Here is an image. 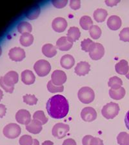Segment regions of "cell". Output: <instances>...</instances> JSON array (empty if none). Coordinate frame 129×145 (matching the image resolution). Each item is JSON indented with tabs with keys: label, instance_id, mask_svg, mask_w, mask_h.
Returning a JSON list of instances; mask_svg holds the SVG:
<instances>
[{
	"label": "cell",
	"instance_id": "obj_1",
	"mask_svg": "<svg viewBox=\"0 0 129 145\" xmlns=\"http://www.w3.org/2000/svg\"><path fill=\"white\" fill-rule=\"evenodd\" d=\"M46 109L52 118L56 119L64 118L69 111V101L62 95H55L48 100Z\"/></svg>",
	"mask_w": 129,
	"mask_h": 145
},
{
	"label": "cell",
	"instance_id": "obj_2",
	"mask_svg": "<svg viewBox=\"0 0 129 145\" xmlns=\"http://www.w3.org/2000/svg\"><path fill=\"white\" fill-rule=\"evenodd\" d=\"M19 76L15 71H10L3 77L0 78V86L5 92L12 93L14 89V85L18 82Z\"/></svg>",
	"mask_w": 129,
	"mask_h": 145
},
{
	"label": "cell",
	"instance_id": "obj_3",
	"mask_svg": "<svg viewBox=\"0 0 129 145\" xmlns=\"http://www.w3.org/2000/svg\"><path fill=\"white\" fill-rule=\"evenodd\" d=\"M77 97L81 103L84 104H89L94 100L95 93L91 88L84 86L78 91Z\"/></svg>",
	"mask_w": 129,
	"mask_h": 145
},
{
	"label": "cell",
	"instance_id": "obj_4",
	"mask_svg": "<svg viewBox=\"0 0 129 145\" xmlns=\"http://www.w3.org/2000/svg\"><path fill=\"white\" fill-rule=\"evenodd\" d=\"M119 112V106L116 103L111 102L103 107L101 114L103 116L107 119H114L118 116Z\"/></svg>",
	"mask_w": 129,
	"mask_h": 145
},
{
	"label": "cell",
	"instance_id": "obj_5",
	"mask_svg": "<svg viewBox=\"0 0 129 145\" xmlns=\"http://www.w3.org/2000/svg\"><path fill=\"white\" fill-rule=\"evenodd\" d=\"M34 69L37 76L39 77H45L49 74L51 70L50 63L45 59H40L35 63Z\"/></svg>",
	"mask_w": 129,
	"mask_h": 145
},
{
	"label": "cell",
	"instance_id": "obj_6",
	"mask_svg": "<svg viewBox=\"0 0 129 145\" xmlns=\"http://www.w3.org/2000/svg\"><path fill=\"white\" fill-rule=\"evenodd\" d=\"M22 132L21 127L16 123H10L4 127L3 135L9 139H16L20 136Z\"/></svg>",
	"mask_w": 129,
	"mask_h": 145
},
{
	"label": "cell",
	"instance_id": "obj_7",
	"mask_svg": "<svg viewBox=\"0 0 129 145\" xmlns=\"http://www.w3.org/2000/svg\"><path fill=\"white\" fill-rule=\"evenodd\" d=\"M70 130V127L68 125L64 123H57L54 126L52 130V134L54 137L58 139H62L66 136V135Z\"/></svg>",
	"mask_w": 129,
	"mask_h": 145
},
{
	"label": "cell",
	"instance_id": "obj_8",
	"mask_svg": "<svg viewBox=\"0 0 129 145\" xmlns=\"http://www.w3.org/2000/svg\"><path fill=\"white\" fill-rule=\"evenodd\" d=\"M67 75L65 72L56 70L51 75V81L56 86H63L67 81Z\"/></svg>",
	"mask_w": 129,
	"mask_h": 145
},
{
	"label": "cell",
	"instance_id": "obj_9",
	"mask_svg": "<svg viewBox=\"0 0 129 145\" xmlns=\"http://www.w3.org/2000/svg\"><path fill=\"white\" fill-rule=\"evenodd\" d=\"M16 120L21 125H27L31 121V114L25 109H21L16 114Z\"/></svg>",
	"mask_w": 129,
	"mask_h": 145
},
{
	"label": "cell",
	"instance_id": "obj_10",
	"mask_svg": "<svg viewBox=\"0 0 129 145\" xmlns=\"http://www.w3.org/2000/svg\"><path fill=\"white\" fill-rule=\"evenodd\" d=\"M81 117L86 122H92L97 118V112L92 107H85L82 110Z\"/></svg>",
	"mask_w": 129,
	"mask_h": 145
},
{
	"label": "cell",
	"instance_id": "obj_11",
	"mask_svg": "<svg viewBox=\"0 0 129 145\" xmlns=\"http://www.w3.org/2000/svg\"><path fill=\"white\" fill-rule=\"evenodd\" d=\"M25 52L23 48L14 47L10 49L9 52V56L11 60L14 61H22L25 57Z\"/></svg>",
	"mask_w": 129,
	"mask_h": 145
},
{
	"label": "cell",
	"instance_id": "obj_12",
	"mask_svg": "<svg viewBox=\"0 0 129 145\" xmlns=\"http://www.w3.org/2000/svg\"><path fill=\"white\" fill-rule=\"evenodd\" d=\"M67 22L65 19L62 17L56 18L52 22V27L56 32L62 33L65 31L67 27Z\"/></svg>",
	"mask_w": 129,
	"mask_h": 145
},
{
	"label": "cell",
	"instance_id": "obj_13",
	"mask_svg": "<svg viewBox=\"0 0 129 145\" xmlns=\"http://www.w3.org/2000/svg\"><path fill=\"white\" fill-rule=\"evenodd\" d=\"M105 54V48L101 44L96 43L92 50L89 52V56L93 60H99Z\"/></svg>",
	"mask_w": 129,
	"mask_h": 145
},
{
	"label": "cell",
	"instance_id": "obj_14",
	"mask_svg": "<svg viewBox=\"0 0 129 145\" xmlns=\"http://www.w3.org/2000/svg\"><path fill=\"white\" fill-rule=\"evenodd\" d=\"M73 46V42L68 38L67 36L61 37L56 41V48L62 51L69 50Z\"/></svg>",
	"mask_w": 129,
	"mask_h": 145
},
{
	"label": "cell",
	"instance_id": "obj_15",
	"mask_svg": "<svg viewBox=\"0 0 129 145\" xmlns=\"http://www.w3.org/2000/svg\"><path fill=\"white\" fill-rule=\"evenodd\" d=\"M42 123L36 119H32L31 121L26 125V130L33 134H37L42 130Z\"/></svg>",
	"mask_w": 129,
	"mask_h": 145
},
{
	"label": "cell",
	"instance_id": "obj_16",
	"mask_svg": "<svg viewBox=\"0 0 129 145\" xmlns=\"http://www.w3.org/2000/svg\"><path fill=\"white\" fill-rule=\"evenodd\" d=\"M90 70V65L86 61H81L77 64L75 68V73L79 76H85Z\"/></svg>",
	"mask_w": 129,
	"mask_h": 145
},
{
	"label": "cell",
	"instance_id": "obj_17",
	"mask_svg": "<svg viewBox=\"0 0 129 145\" xmlns=\"http://www.w3.org/2000/svg\"><path fill=\"white\" fill-rule=\"evenodd\" d=\"M122 22L121 18L118 16H111L107 20V26L111 30H117L121 27Z\"/></svg>",
	"mask_w": 129,
	"mask_h": 145
},
{
	"label": "cell",
	"instance_id": "obj_18",
	"mask_svg": "<svg viewBox=\"0 0 129 145\" xmlns=\"http://www.w3.org/2000/svg\"><path fill=\"white\" fill-rule=\"evenodd\" d=\"M35 80H36V77L31 71L25 70L22 73V81L25 85H32L34 83Z\"/></svg>",
	"mask_w": 129,
	"mask_h": 145
},
{
	"label": "cell",
	"instance_id": "obj_19",
	"mask_svg": "<svg viewBox=\"0 0 129 145\" xmlns=\"http://www.w3.org/2000/svg\"><path fill=\"white\" fill-rule=\"evenodd\" d=\"M60 63L62 67L65 69H70L73 67L75 64V59L74 57L70 54H66L62 56L61 58Z\"/></svg>",
	"mask_w": 129,
	"mask_h": 145
},
{
	"label": "cell",
	"instance_id": "obj_20",
	"mask_svg": "<svg viewBox=\"0 0 129 145\" xmlns=\"http://www.w3.org/2000/svg\"><path fill=\"white\" fill-rule=\"evenodd\" d=\"M115 69L118 74L120 75H126L128 72L129 66L128 62L125 59H122L116 63Z\"/></svg>",
	"mask_w": 129,
	"mask_h": 145
},
{
	"label": "cell",
	"instance_id": "obj_21",
	"mask_svg": "<svg viewBox=\"0 0 129 145\" xmlns=\"http://www.w3.org/2000/svg\"><path fill=\"white\" fill-rule=\"evenodd\" d=\"M42 53L47 57H52L57 54L56 47L50 43L45 44L42 47Z\"/></svg>",
	"mask_w": 129,
	"mask_h": 145
},
{
	"label": "cell",
	"instance_id": "obj_22",
	"mask_svg": "<svg viewBox=\"0 0 129 145\" xmlns=\"http://www.w3.org/2000/svg\"><path fill=\"white\" fill-rule=\"evenodd\" d=\"M41 12V8L39 5H34L30 8L26 13V17L29 20H36L39 17Z\"/></svg>",
	"mask_w": 129,
	"mask_h": 145
},
{
	"label": "cell",
	"instance_id": "obj_23",
	"mask_svg": "<svg viewBox=\"0 0 129 145\" xmlns=\"http://www.w3.org/2000/svg\"><path fill=\"white\" fill-rule=\"evenodd\" d=\"M108 16V12L106 10L103 8H98L94 12L93 17L96 22L98 23H102L105 22V19Z\"/></svg>",
	"mask_w": 129,
	"mask_h": 145
},
{
	"label": "cell",
	"instance_id": "obj_24",
	"mask_svg": "<svg viewBox=\"0 0 129 145\" xmlns=\"http://www.w3.org/2000/svg\"><path fill=\"white\" fill-rule=\"evenodd\" d=\"M81 36V32L79 28L76 27H71L68 30L67 37L72 42H75L78 40Z\"/></svg>",
	"mask_w": 129,
	"mask_h": 145
},
{
	"label": "cell",
	"instance_id": "obj_25",
	"mask_svg": "<svg viewBox=\"0 0 129 145\" xmlns=\"http://www.w3.org/2000/svg\"><path fill=\"white\" fill-rule=\"evenodd\" d=\"M126 91L123 87H121L118 90H109V95L112 99L114 100H120L123 99L125 95Z\"/></svg>",
	"mask_w": 129,
	"mask_h": 145
},
{
	"label": "cell",
	"instance_id": "obj_26",
	"mask_svg": "<svg viewBox=\"0 0 129 145\" xmlns=\"http://www.w3.org/2000/svg\"><path fill=\"white\" fill-rule=\"evenodd\" d=\"M20 44L23 46L27 47L33 43L34 36L30 33H25L22 34L20 39Z\"/></svg>",
	"mask_w": 129,
	"mask_h": 145
},
{
	"label": "cell",
	"instance_id": "obj_27",
	"mask_svg": "<svg viewBox=\"0 0 129 145\" xmlns=\"http://www.w3.org/2000/svg\"><path fill=\"white\" fill-rule=\"evenodd\" d=\"M108 85H109V87L111 88V89L118 90L119 88L122 87L121 86L123 85V81L118 77L114 76L109 79Z\"/></svg>",
	"mask_w": 129,
	"mask_h": 145
},
{
	"label": "cell",
	"instance_id": "obj_28",
	"mask_svg": "<svg viewBox=\"0 0 129 145\" xmlns=\"http://www.w3.org/2000/svg\"><path fill=\"white\" fill-rule=\"evenodd\" d=\"M17 29L18 31L22 34L25 33H30L32 30V27L29 22H21L18 25Z\"/></svg>",
	"mask_w": 129,
	"mask_h": 145
},
{
	"label": "cell",
	"instance_id": "obj_29",
	"mask_svg": "<svg viewBox=\"0 0 129 145\" xmlns=\"http://www.w3.org/2000/svg\"><path fill=\"white\" fill-rule=\"evenodd\" d=\"M79 24L83 30H88L93 25V22L90 16H82L79 20Z\"/></svg>",
	"mask_w": 129,
	"mask_h": 145
},
{
	"label": "cell",
	"instance_id": "obj_30",
	"mask_svg": "<svg viewBox=\"0 0 129 145\" xmlns=\"http://www.w3.org/2000/svg\"><path fill=\"white\" fill-rule=\"evenodd\" d=\"M94 42H93L90 39H85L82 41L81 43V49L86 52H90L95 45Z\"/></svg>",
	"mask_w": 129,
	"mask_h": 145
},
{
	"label": "cell",
	"instance_id": "obj_31",
	"mask_svg": "<svg viewBox=\"0 0 129 145\" xmlns=\"http://www.w3.org/2000/svg\"><path fill=\"white\" fill-rule=\"evenodd\" d=\"M117 141L119 145H129V134L125 132L119 133L117 137Z\"/></svg>",
	"mask_w": 129,
	"mask_h": 145
},
{
	"label": "cell",
	"instance_id": "obj_32",
	"mask_svg": "<svg viewBox=\"0 0 129 145\" xmlns=\"http://www.w3.org/2000/svg\"><path fill=\"white\" fill-rule=\"evenodd\" d=\"M90 37L94 39H98L101 36V30L98 25H92L89 29Z\"/></svg>",
	"mask_w": 129,
	"mask_h": 145
},
{
	"label": "cell",
	"instance_id": "obj_33",
	"mask_svg": "<svg viewBox=\"0 0 129 145\" xmlns=\"http://www.w3.org/2000/svg\"><path fill=\"white\" fill-rule=\"evenodd\" d=\"M33 118L34 119H36V120L40 121L43 125H45L48 122V119L45 115L44 112L41 110H38L35 112L33 115Z\"/></svg>",
	"mask_w": 129,
	"mask_h": 145
},
{
	"label": "cell",
	"instance_id": "obj_34",
	"mask_svg": "<svg viewBox=\"0 0 129 145\" xmlns=\"http://www.w3.org/2000/svg\"><path fill=\"white\" fill-rule=\"evenodd\" d=\"M47 89L50 93L62 92L64 90L63 86H56L52 83L51 81H49L47 84Z\"/></svg>",
	"mask_w": 129,
	"mask_h": 145
},
{
	"label": "cell",
	"instance_id": "obj_35",
	"mask_svg": "<svg viewBox=\"0 0 129 145\" xmlns=\"http://www.w3.org/2000/svg\"><path fill=\"white\" fill-rule=\"evenodd\" d=\"M23 102L29 105H35L37 102V99L34 95L27 94L23 96Z\"/></svg>",
	"mask_w": 129,
	"mask_h": 145
},
{
	"label": "cell",
	"instance_id": "obj_36",
	"mask_svg": "<svg viewBox=\"0 0 129 145\" xmlns=\"http://www.w3.org/2000/svg\"><path fill=\"white\" fill-rule=\"evenodd\" d=\"M20 145H32L34 143V139L29 135H23L19 140Z\"/></svg>",
	"mask_w": 129,
	"mask_h": 145
},
{
	"label": "cell",
	"instance_id": "obj_37",
	"mask_svg": "<svg viewBox=\"0 0 129 145\" xmlns=\"http://www.w3.org/2000/svg\"><path fill=\"white\" fill-rule=\"evenodd\" d=\"M119 39L120 40L124 42L129 41V28L126 27L122 29L121 31L119 33Z\"/></svg>",
	"mask_w": 129,
	"mask_h": 145
},
{
	"label": "cell",
	"instance_id": "obj_38",
	"mask_svg": "<svg viewBox=\"0 0 129 145\" xmlns=\"http://www.w3.org/2000/svg\"><path fill=\"white\" fill-rule=\"evenodd\" d=\"M52 3L56 8H64L65 6L67 5L68 3L67 0H60V1H58V0H55V1H52Z\"/></svg>",
	"mask_w": 129,
	"mask_h": 145
},
{
	"label": "cell",
	"instance_id": "obj_39",
	"mask_svg": "<svg viewBox=\"0 0 129 145\" xmlns=\"http://www.w3.org/2000/svg\"><path fill=\"white\" fill-rule=\"evenodd\" d=\"M70 7L73 10H77L81 7V1L79 0H71L70 1Z\"/></svg>",
	"mask_w": 129,
	"mask_h": 145
},
{
	"label": "cell",
	"instance_id": "obj_40",
	"mask_svg": "<svg viewBox=\"0 0 129 145\" xmlns=\"http://www.w3.org/2000/svg\"><path fill=\"white\" fill-rule=\"evenodd\" d=\"M90 145H104L102 139L98 137H94L90 141Z\"/></svg>",
	"mask_w": 129,
	"mask_h": 145
},
{
	"label": "cell",
	"instance_id": "obj_41",
	"mask_svg": "<svg viewBox=\"0 0 129 145\" xmlns=\"http://www.w3.org/2000/svg\"><path fill=\"white\" fill-rule=\"evenodd\" d=\"M92 138L93 136H92V135H85V136L83 138V139H82V143H83V145H90V141Z\"/></svg>",
	"mask_w": 129,
	"mask_h": 145
},
{
	"label": "cell",
	"instance_id": "obj_42",
	"mask_svg": "<svg viewBox=\"0 0 129 145\" xmlns=\"http://www.w3.org/2000/svg\"><path fill=\"white\" fill-rule=\"evenodd\" d=\"M7 112L6 106L4 105L0 104V118H2L5 116Z\"/></svg>",
	"mask_w": 129,
	"mask_h": 145
},
{
	"label": "cell",
	"instance_id": "obj_43",
	"mask_svg": "<svg viewBox=\"0 0 129 145\" xmlns=\"http://www.w3.org/2000/svg\"><path fill=\"white\" fill-rule=\"evenodd\" d=\"M62 145H77V144L73 139H67L65 140Z\"/></svg>",
	"mask_w": 129,
	"mask_h": 145
},
{
	"label": "cell",
	"instance_id": "obj_44",
	"mask_svg": "<svg viewBox=\"0 0 129 145\" xmlns=\"http://www.w3.org/2000/svg\"><path fill=\"white\" fill-rule=\"evenodd\" d=\"M119 2H120V1H119V0H117V1H108L107 0V1H105V3L109 7H114Z\"/></svg>",
	"mask_w": 129,
	"mask_h": 145
},
{
	"label": "cell",
	"instance_id": "obj_45",
	"mask_svg": "<svg viewBox=\"0 0 129 145\" xmlns=\"http://www.w3.org/2000/svg\"><path fill=\"white\" fill-rule=\"evenodd\" d=\"M125 123L126 127L127 128V129L129 130V110L127 112V113L126 114L125 118Z\"/></svg>",
	"mask_w": 129,
	"mask_h": 145
},
{
	"label": "cell",
	"instance_id": "obj_46",
	"mask_svg": "<svg viewBox=\"0 0 129 145\" xmlns=\"http://www.w3.org/2000/svg\"><path fill=\"white\" fill-rule=\"evenodd\" d=\"M42 145H54V143L50 141H45L42 143Z\"/></svg>",
	"mask_w": 129,
	"mask_h": 145
},
{
	"label": "cell",
	"instance_id": "obj_47",
	"mask_svg": "<svg viewBox=\"0 0 129 145\" xmlns=\"http://www.w3.org/2000/svg\"><path fill=\"white\" fill-rule=\"evenodd\" d=\"M32 145H39V142L37 139H34V143Z\"/></svg>",
	"mask_w": 129,
	"mask_h": 145
},
{
	"label": "cell",
	"instance_id": "obj_48",
	"mask_svg": "<svg viewBox=\"0 0 129 145\" xmlns=\"http://www.w3.org/2000/svg\"><path fill=\"white\" fill-rule=\"evenodd\" d=\"M3 96V92H2V90L0 89V101L2 99Z\"/></svg>",
	"mask_w": 129,
	"mask_h": 145
},
{
	"label": "cell",
	"instance_id": "obj_49",
	"mask_svg": "<svg viewBox=\"0 0 129 145\" xmlns=\"http://www.w3.org/2000/svg\"><path fill=\"white\" fill-rule=\"evenodd\" d=\"M125 76H126V78H127L128 79H129V71H128V73L126 74L125 75Z\"/></svg>",
	"mask_w": 129,
	"mask_h": 145
},
{
	"label": "cell",
	"instance_id": "obj_50",
	"mask_svg": "<svg viewBox=\"0 0 129 145\" xmlns=\"http://www.w3.org/2000/svg\"><path fill=\"white\" fill-rule=\"evenodd\" d=\"M1 54H2V49H1V46H0V56H1Z\"/></svg>",
	"mask_w": 129,
	"mask_h": 145
}]
</instances>
